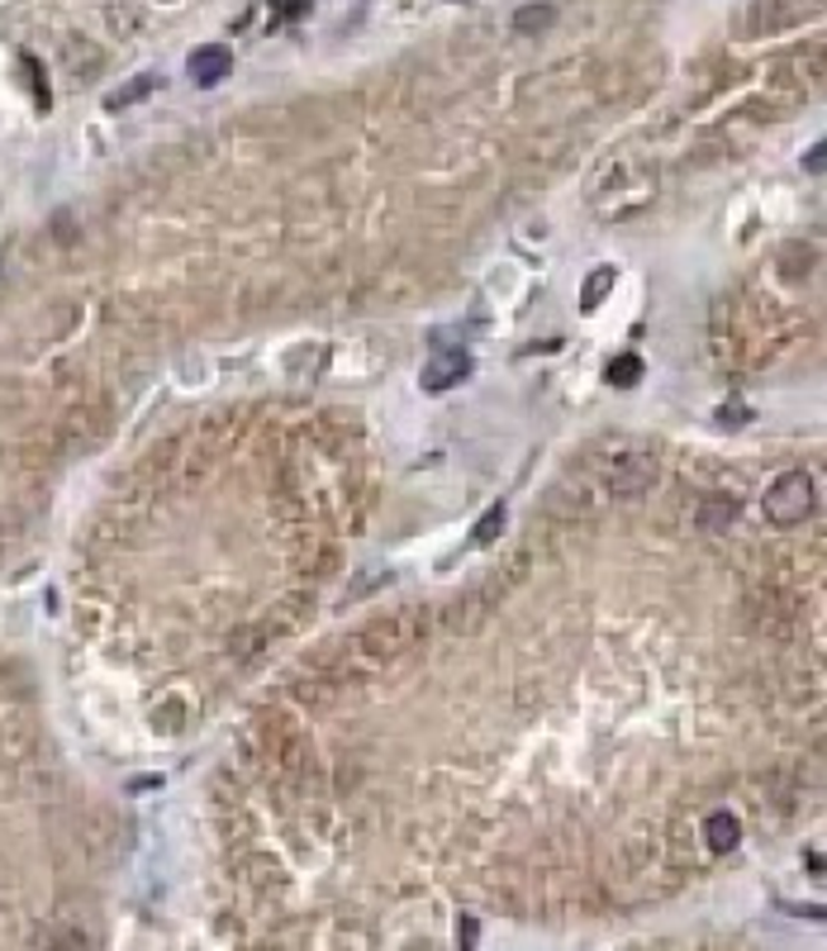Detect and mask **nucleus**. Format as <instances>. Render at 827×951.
<instances>
[{"instance_id": "obj_1", "label": "nucleus", "mask_w": 827, "mask_h": 951, "mask_svg": "<svg viewBox=\"0 0 827 951\" xmlns=\"http://www.w3.org/2000/svg\"><path fill=\"white\" fill-rule=\"evenodd\" d=\"M766 523H776V528H799L818 514V481L808 471H785L770 481L766 490Z\"/></svg>"}, {"instance_id": "obj_2", "label": "nucleus", "mask_w": 827, "mask_h": 951, "mask_svg": "<svg viewBox=\"0 0 827 951\" xmlns=\"http://www.w3.org/2000/svg\"><path fill=\"white\" fill-rule=\"evenodd\" d=\"M414 638H419V614H395V619H385V624L362 633V651L381 661V657H395V651L414 647Z\"/></svg>"}, {"instance_id": "obj_3", "label": "nucleus", "mask_w": 827, "mask_h": 951, "mask_svg": "<svg viewBox=\"0 0 827 951\" xmlns=\"http://www.w3.org/2000/svg\"><path fill=\"white\" fill-rule=\"evenodd\" d=\"M652 481H657V462H652V457H642V452H632L628 462H619V467H613V476H609V486H613V496H619V500L647 496Z\"/></svg>"}, {"instance_id": "obj_4", "label": "nucleus", "mask_w": 827, "mask_h": 951, "mask_svg": "<svg viewBox=\"0 0 827 951\" xmlns=\"http://www.w3.org/2000/svg\"><path fill=\"white\" fill-rule=\"evenodd\" d=\"M228 72H234V48H224V43H205L186 58V77L196 86H219Z\"/></svg>"}, {"instance_id": "obj_5", "label": "nucleus", "mask_w": 827, "mask_h": 951, "mask_svg": "<svg viewBox=\"0 0 827 951\" xmlns=\"http://www.w3.org/2000/svg\"><path fill=\"white\" fill-rule=\"evenodd\" d=\"M466 372H471V357H466V352H456V347H447V352H433L419 381H424L429 395H443V391H452V385L462 381Z\"/></svg>"}, {"instance_id": "obj_6", "label": "nucleus", "mask_w": 827, "mask_h": 951, "mask_svg": "<svg viewBox=\"0 0 827 951\" xmlns=\"http://www.w3.org/2000/svg\"><path fill=\"white\" fill-rule=\"evenodd\" d=\"M737 842H742V823H737L732 808H713L709 818H703V847H709L713 856H723L732 852Z\"/></svg>"}, {"instance_id": "obj_7", "label": "nucleus", "mask_w": 827, "mask_h": 951, "mask_svg": "<svg viewBox=\"0 0 827 951\" xmlns=\"http://www.w3.org/2000/svg\"><path fill=\"white\" fill-rule=\"evenodd\" d=\"M157 86H163V81H157L152 72H144V77H134L129 86H119V91H110V96H105V110H110V115H115V110H129V105H138V100H148V96L157 91Z\"/></svg>"}, {"instance_id": "obj_8", "label": "nucleus", "mask_w": 827, "mask_h": 951, "mask_svg": "<svg viewBox=\"0 0 827 951\" xmlns=\"http://www.w3.org/2000/svg\"><path fill=\"white\" fill-rule=\"evenodd\" d=\"M613 281H619V272L613 267H594L590 276H585V286H580V310H600L604 301H609V291H613Z\"/></svg>"}, {"instance_id": "obj_9", "label": "nucleus", "mask_w": 827, "mask_h": 951, "mask_svg": "<svg viewBox=\"0 0 827 951\" xmlns=\"http://www.w3.org/2000/svg\"><path fill=\"white\" fill-rule=\"evenodd\" d=\"M504 523H509V509H504V500H495V504H490L485 514L476 519V528H471V542H476V548H490V542H500Z\"/></svg>"}, {"instance_id": "obj_10", "label": "nucleus", "mask_w": 827, "mask_h": 951, "mask_svg": "<svg viewBox=\"0 0 827 951\" xmlns=\"http://www.w3.org/2000/svg\"><path fill=\"white\" fill-rule=\"evenodd\" d=\"M604 381H609V385H619V391H632V385L642 381V357H638V352H619V357L609 362Z\"/></svg>"}, {"instance_id": "obj_11", "label": "nucleus", "mask_w": 827, "mask_h": 951, "mask_svg": "<svg viewBox=\"0 0 827 951\" xmlns=\"http://www.w3.org/2000/svg\"><path fill=\"white\" fill-rule=\"evenodd\" d=\"M552 20H557V6H548V0H533V6L514 10V33H542Z\"/></svg>"}, {"instance_id": "obj_12", "label": "nucleus", "mask_w": 827, "mask_h": 951, "mask_svg": "<svg viewBox=\"0 0 827 951\" xmlns=\"http://www.w3.org/2000/svg\"><path fill=\"white\" fill-rule=\"evenodd\" d=\"M20 67H24V77H29V86H33V100H39V110H48L52 96H48V86H43V62L33 58V52H20Z\"/></svg>"}, {"instance_id": "obj_13", "label": "nucleus", "mask_w": 827, "mask_h": 951, "mask_svg": "<svg viewBox=\"0 0 827 951\" xmlns=\"http://www.w3.org/2000/svg\"><path fill=\"white\" fill-rule=\"evenodd\" d=\"M43 951H91V942H86V932L62 928L58 938H48V947H43Z\"/></svg>"}, {"instance_id": "obj_14", "label": "nucleus", "mask_w": 827, "mask_h": 951, "mask_svg": "<svg viewBox=\"0 0 827 951\" xmlns=\"http://www.w3.org/2000/svg\"><path fill=\"white\" fill-rule=\"evenodd\" d=\"M804 167H808V171H823V144H814V153L804 157Z\"/></svg>"}]
</instances>
